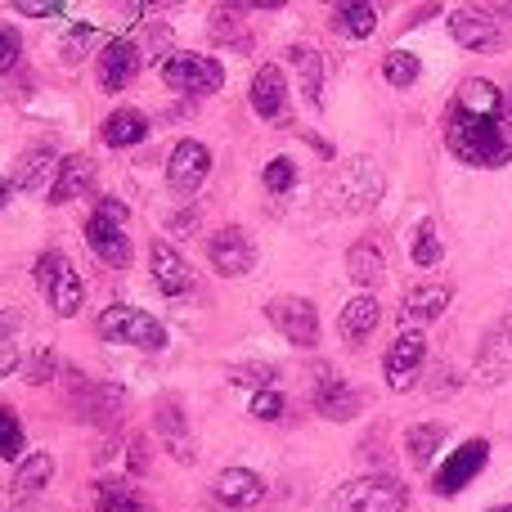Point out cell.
<instances>
[{"label": "cell", "mask_w": 512, "mask_h": 512, "mask_svg": "<svg viewBox=\"0 0 512 512\" xmlns=\"http://www.w3.org/2000/svg\"><path fill=\"white\" fill-rule=\"evenodd\" d=\"M333 32L346 41H369L378 32V9L373 5H333Z\"/></svg>", "instance_id": "obj_30"}, {"label": "cell", "mask_w": 512, "mask_h": 512, "mask_svg": "<svg viewBox=\"0 0 512 512\" xmlns=\"http://www.w3.org/2000/svg\"><path fill=\"white\" fill-rule=\"evenodd\" d=\"M149 140V117L140 108H117L104 117V144L108 149H135Z\"/></svg>", "instance_id": "obj_27"}, {"label": "cell", "mask_w": 512, "mask_h": 512, "mask_svg": "<svg viewBox=\"0 0 512 512\" xmlns=\"http://www.w3.org/2000/svg\"><path fill=\"white\" fill-rule=\"evenodd\" d=\"M59 167H63V158L54 149H32V153H23L18 158V167H14V189L18 194H36V189L45 185V180H54L59 176Z\"/></svg>", "instance_id": "obj_25"}, {"label": "cell", "mask_w": 512, "mask_h": 512, "mask_svg": "<svg viewBox=\"0 0 512 512\" xmlns=\"http://www.w3.org/2000/svg\"><path fill=\"white\" fill-rule=\"evenodd\" d=\"M499 14H508V18H512V5H499Z\"/></svg>", "instance_id": "obj_50"}, {"label": "cell", "mask_w": 512, "mask_h": 512, "mask_svg": "<svg viewBox=\"0 0 512 512\" xmlns=\"http://www.w3.org/2000/svg\"><path fill=\"white\" fill-rule=\"evenodd\" d=\"M409 256H414V265H423V270H432V265H441V256H445V243H441V234H436V225L432 221H423L414 230V243H409Z\"/></svg>", "instance_id": "obj_33"}, {"label": "cell", "mask_w": 512, "mask_h": 512, "mask_svg": "<svg viewBox=\"0 0 512 512\" xmlns=\"http://www.w3.org/2000/svg\"><path fill=\"white\" fill-rule=\"evenodd\" d=\"M36 283L45 288V297H50L54 315L72 319L81 310V301H86V288H81V274L72 270V261L63 252H45L41 261H36Z\"/></svg>", "instance_id": "obj_6"}, {"label": "cell", "mask_w": 512, "mask_h": 512, "mask_svg": "<svg viewBox=\"0 0 512 512\" xmlns=\"http://www.w3.org/2000/svg\"><path fill=\"white\" fill-rule=\"evenodd\" d=\"M265 315H270V324L288 337V346H297V351H315L319 346V310H315V301L274 297L270 306H265Z\"/></svg>", "instance_id": "obj_7"}, {"label": "cell", "mask_w": 512, "mask_h": 512, "mask_svg": "<svg viewBox=\"0 0 512 512\" xmlns=\"http://www.w3.org/2000/svg\"><path fill=\"white\" fill-rule=\"evenodd\" d=\"M508 378H512V315L490 328L481 351H477V382L481 387H504Z\"/></svg>", "instance_id": "obj_14"}, {"label": "cell", "mask_w": 512, "mask_h": 512, "mask_svg": "<svg viewBox=\"0 0 512 512\" xmlns=\"http://www.w3.org/2000/svg\"><path fill=\"white\" fill-rule=\"evenodd\" d=\"M490 512H512V504H499V508H490Z\"/></svg>", "instance_id": "obj_49"}, {"label": "cell", "mask_w": 512, "mask_h": 512, "mask_svg": "<svg viewBox=\"0 0 512 512\" xmlns=\"http://www.w3.org/2000/svg\"><path fill=\"white\" fill-rule=\"evenodd\" d=\"M99 216H113V221H122L126 225V216H131V207L122 203V198H99V207H95Z\"/></svg>", "instance_id": "obj_44"}, {"label": "cell", "mask_w": 512, "mask_h": 512, "mask_svg": "<svg viewBox=\"0 0 512 512\" xmlns=\"http://www.w3.org/2000/svg\"><path fill=\"white\" fill-rule=\"evenodd\" d=\"M95 512H144V499L126 481H95Z\"/></svg>", "instance_id": "obj_32"}, {"label": "cell", "mask_w": 512, "mask_h": 512, "mask_svg": "<svg viewBox=\"0 0 512 512\" xmlns=\"http://www.w3.org/2000/svg\"><path fill=\"white\" fill-rule=\"evenodd\" d=\"M63 378H68V400H72V414L81 418V423H113L117 414H122L126 405V391L117 387V382H90L81 378L77 369H63Z\"/></svg>", "instance_id": "obj_5"}, {"label": "cell", "mask_w": 512, "mask_h": 512, "mask_svg": "<svg viewBox=\"0 0 512 512\" xmlns=\"http://www.w3.org/2000/svg\"><path fill=\"white\" fill-rule=\"evenodd\" d=\"M86 248L95 261L113 265V270H122V265H131V239H126L122 221H113V216H90L86 221Z\"/></svg>", "instance_id": "obj_18"}, {"label": "cell", "mask_w": 512, "mask_h": 512, "mask_svg": "<svg viewBox=\"0 0 512 512\" xmlns=\"http://www.w3.org/2000/svg\"><path fill=\"white\" fill-rule=\"evenodd\" d=\"M140 63H144V54L131 36H113V41H104V50H99V86H104L108 95L126 90L135 77H140Z\"/></svg>", "instance_id": "obj_11"}, {"label": "cell", "mask_w": 512, "mask_h": 512, "mask_svg": "<svg viewBox=\"0 0 512 512\" xmlns=\"http://www.w3.org/2000/svg\"><path fill=\"white\" fill-rule=\"evenodd\" d=\"M50 477H54V454L36 450V454H27V459L14 468L9 490H14V499H36L45 486H50Z\"/></svg>", "instance_id": "obj_28"}, {"label": "cell", "mask_w": 512, "mask_h": 512, "mask_svg": "<svg viewBox=\"0 0 512 512\" xmlns=\"http://www.w3.org/2000/svg\"><path fill=\"white\" fill-rule=\"evenodd\" d=\"M18 328H23V315L18 310H0V342H9Z\"/></svg>", "instance_id": "obj_45"}, {"label": "cell", "mask_w": 512, "mask_h": 512, "mask_svg": "<svg viewBox=\"0 0 512 512\" xmlns=\"http://www.w3.org/2000/svg\"><path fill=\"white\" fill-rule=\"evenodd\" d=\"M54 373H59V360H54L50 346H36L32 360L23 364V378L32 382V387H45V382H54Z\"/></svg>", "instance_id": "obj_40"}, {"label": "cell", "mask_w": 512, "mask_h": 512, "mask_svg": "<svg viewBox=\"0 0 512 512\" xmlns=\"http://www.w3.org/2000/svg\"><path fill=\"white\" fill-rule=\"evenodd\" d=\"M23 369V355H18L14 342H0V378H9V373Z\"/></svg>", "instance_id": "obj_43"}, {"label": "cell", "mask_w": 512, "mask_h": 512, "mask_svg": "<svg viewBox=\"0 0 512 512\" xmlns=\"http://www.w3.org/2000/svg\"><path fill=\"white\" fill-rule=\"evenodd\" d=\"M149 274H153V288L162 292V297H185L189 288H194V270H189V261L171 248L167 239H153L149 248Z\"/></svg>", "instance_id": "obj_17"}, {"label": "cell", "mask_w": 512, "mask_h": 512, "mask_svg": "<svg viewBox=\"0 0 512 512\" xmlns=\"http://www.w3.org/2000/svg\"><path fill=\"white\" fill-rule=\"evenodd\" d=\"M445 149L477 171H495L512 162V117L508 95L486 77H468L445 113Z\"/></svg>", "instance_id": "obj_1"}, {"label": "cell", "mask_w": 512, "mask_h": 512, "mask_svg": "<svg viewBox=\"0 0 512 512\" xmlns=\"http://www.w3.org/2000/svg\"><path fill=\"white\" fill-rule=\"evenodd\" d=\"M423 360H427V337L423 333H400L391 342L387 360H382V373H387V387L391 391H409L414 378L423 373Z\"/></svg>", "instance_id": "obj_15"}, {"label": "cell", "mask_w": 512, "mask_h": 512, "mask_svg": "<svg viewBox=\"0 0 512 512\" xmlns=\"http://www.w3.org/2000/svg\"><path fill=\"white\" fill-rule=\"evenodd\" d=\"M207 261H212L216 274H225V279H239V274H248L252 265H256V243L243 230L225 225V230H216L212 239H207Z\"/></svg>", "instance_id": "obj_12"}, {"label": "cell", "mask_w": 512, "mask_h": 512, "mask_svg": "<svg viewBox=\"0 0 512 512\" xmlns=\"http://www.w3.org/2000/svg\"><path fill=\"white\" fill-rule=\"evenodd\" d=\"M153 427H158L162 445H167L171 454H176V463H194V436H189V423H185V409H180V400H158V409H153Z\"/></svg>", "instance_id": "obj_22"}, {"label": "cell", "mask_w": 512, "mask_h": 512, "mask_svg": "<svg viewBox=\"0 0 512 512\" xmlns=\"http://www.w3.org/2000/svg\"><path fill=\"white\" fill-rule=\"evenodd\" d=\"M14 9L23 18H63V14H68L59 0H14Z\"/></svg>", "instance_id": "obj_42"}, {"label": "cell", "mask_w": 512, "mask_h": 512, "mask_svg": "<svg viewBox=\"0 0 512 512\" xmlns=\"http://www.w3.org/2000/svg\"><path fill=\"white\" fill-rule=\"evenodd\" d=\"M248 99L261 122H288V77H283L279 63H261L256 68Z\"/></svg>", "instance_id": "obj_16"}, {"label": "cell", "mask_w": 512, "mask_h": 512, "mask_svg": "<svg viewBox=\"0 0 512 512\" xmlns=\"http://www.w3.org/2000/svg\"><path fill=\"white\" fill-rule=\"evenodd\" d=\"M486 463H490V441H481V436H472V441H463L459 450L450 454V459L441 463V468L432 472V490L441 499H450V495H459L463 486H472V481L486 472Z\"/></svg>", "instance_id": "obj_8"}, {"label": "cell", "mask_w": 512, "mask_h": 512, "mask_svg": "<svg viewBox=\"0 0 512 512\" xmlns=\"http://www.w3.org/2000/svg\"><path fill=\"white\" fill-rule=\"evenodd\" d=\"M450 301H454V288H445V283H423V288H414L405 297V306H400V324H405V333H418V324L441 319L445 310H450Z\"/></svg>", "instance_id": "obj_21"}, {"label": "cell", "mask_w": 512, "mask_h": 512, "mask_svg": "<svg viewBox=\"0 0 512 512\" xmlns=\"http://www.w3.org/2000/svg\"><path fill=\"white\" fill-rule=\"evenodd\" d=\"M243 18H248V9L216 5L212 9V36H221V41H243Z\"/></svg>", "instance_id": "obj_37"}, {"label": "cell", "mask_w": 512, "mask_h": 512, "mask_svg": "<svg viewBox=\"0 0 512 512\" xmlns=\"http://www.w3.org/2000/svg\"><path fill=\"white\" fill-rule=\"evenodd\" d=\"M162 81H167L176 95H216V90L225 86V68L216 59H207V54H194V50H171L167 59H162Z\"/></svg>", "instance_id": "obj_4"}, {"label": "cell", "mask_w": 512, "mask_h": 512, "mask_svg": "<svg viewBox=\"0 0 512 512\" xmlns=\"http://www.w3.org/2000/svg\"><path fill=\"white\" fill-rule=\"evenodd\" d=\"M508 117H512V90H508Z\"/></svg>", "instance_id": "obj_51"}, {"label": "cell", "mask_w": 512, "mask_h": 512, "mask_svg": "<svg viewBox=\"0 0 512 512\" xmlns=\"http://www.w3.org/2000/svg\"><path fill=\"white\" fill-rule=\"evenodd\" d=\"M207 176H212V153H207L198 140H180L176 149H171V162H167V185L189 198L207 185Z\"/></svg>", "instance_id": "obj_13"}, {"label": "cell", "mask_w": 512, "mask_h": 512, "mask_svg": "<svg viewBox=\"0 0 512 512\" xmlns=\"http://www.w3.org/2000/svg\"><path fill=\"white\" fill-rule=\"evenodd\" d=\"M346 274H351L360 288H373V283L387 279V256L373 239H360L351 252H346Z\"/></svg>", "instance_id": "obj_29"}, {"label": "cell", "mask_w": 512, "mask_h": 512, "mask_svg": "<svg viewBox=\"0 0 512 512\" xmlns=\"http://www.w3.org/2000/svg\"><path fill=\"white\" fill-rule=\"evenodd\" d=\"M261 180H265V189H270L274 198L288 194V189L297 185V162L292 158H270L265 162V171H261Z\"/></svg>", "instance_id": "obj_38"}, {"label": "cell", "mask_w": 512, "mask_h": 512, "mask_svg": "<svg viewBox=\"0 0 512 512\" xmlns=\"http://www.w3.org/2000/svg\"><path fill=\"white\" fill-rule=\"evenodd\" d=\"M99 45V27L95 23H72L68 36H63V59L68 63H81L90 50Z\"/></svg>", "instance_id": "obj_35"}, {"label": "cell", "mask_w": 512, "mask_h": 512, "mask_svg": "<svg viewBox=\"0 0 512 512\" xmlns=\"http://www.w3.org/2000/svg\"><path fill=\"white\" fill-rule=\"evenodd\" d=\"M0 512H59V508H32L27 504V508H0Z\"/></svg>", "instance_id": "obj_48"}, {"label": "cell", "mask_w": 512, "mask_h": 512, "mask_svg": "<svg viewBox=\"0 0 512 512\" xmlns=\"http://www.w3.org/2000/svg\"><path fill=\"white\" fill-rule=\"evenodd\" d=\"M378 319H382V306L369 297V292H360V297H351L342 306V315H337V333H342V342L360 346L364 337L378 328Z\"/></svg>", "instance_id": "obj_24"}, {"label": "cell", "mask_w": 512, "mask_h": 512, "mask_svg": "<svg viewBox=\"0 0 512 512\" xmlns=\"http://www.w3.org/2000/svg\"><path fill=\"white\" fill-rule=\"evenodd\" d=\"M18 59H23V36H18V27L0 23V77H5V72H14Z\"/></svg>", "instance_id": "obj_41"}, {"label": "cell", "mask_w": 512, "mask_h": 512, "mask_svg": "<svg viewBox=\"0 0 512 512\" xmlns=\"http://www.w3.org/2000/svg\"><path fill=\"white\" fill-rule=\"evenodd\" d=\"M409 490L405 481L387 477V472H369V477L342 481L328 499V512H405Z\"/></svg>", "instance_id": "obj_2"}, {"label": "cell", "mask_w": 512, "mask_h": 512, "mask_svg": "<svg viewBox=\"0 0 512 512\" xmlns=\"http://www.w3.org/2000/svg\"><path fill=\"white\" fill-rule=\"evenodd\" d=\"M212 495H216V504L221 508L248 512V508H256L265 499V481L256 477L252 468H225V472H216Z\"/></svg>", "instance_id": "obj_19"}, {"label": "cell", "mask_w": 512, "mask_h": 512, "mask_svg": "<svg viewBox=\"0 0 512 512\" xmlns=\"http://www.w3.org/2000/svg\"><path fill=\"white\" fill-rule=\"evenodd\" d=\"M315 409L328 423H351V418L360 414V391L337 378L333 369H324L319 373V387H315Z\"/></svg>", "instance_id": "obj_20"}, {"label": "cell", "mask_w": 512, "mask_h": 512, "mask_svg": "<svg viewBox=\"0 0 512 512\" xmlns=\"http://www.w3.org/2000/svg\"><path fill=\"white\" fill-rule=\"evenodd\" d=\"M418 72H423V63H418V54H409V50H391L387 59H382V77H387L396 90L414 86Z\"/></svg>", "instance_id": "obj_34"}, {"label": "cell", "mask_w": 512, "mask_h": 512, "mask_svg": "<svg viewBox=\"0 0 512 512\" xmlns=\"http://www.w3.org/2000/svg\"><path fill=\"white\" fill-rule=\"evenodd\" d=\"M288 59H292V68H297V77H301V99L319 113V108H324V54L310 50V45H292Z\"/></svg>", "instance_id": "obj_26"}, {"label": "cell", "mask_w": 512, "mask_h": 512, "mask_svg": "<svg viewBox=\"0 0 512 512\" xmlns=\"http://www.w3.org/2000/svg\"><path fill=\"white\" fill-rule=\"evenodd\" d=\"M0 459H18L23 463V423L9 405H0Z\"/></svg>", "instance_id": "obj_36"}, {"label": "cell", "mask_w": 512, "mask_h": 512, "mask_svg": "<svg viewBox=\"0 0 512 512\" xmlns=\"http://www.w3.org/2000/svg\"><path fill=\"white\" fill-rule=\"evenodd\" d=\"M441 441H445V427L441 423H414L405 432V454L414 468H432V459L441 454Z\"/></svg>", "instance_id": "obj_31"}, {"label": "cell", "mask_w": 512, "mask_h": 512, "mask_svg": "<svg viewBox=\"0 0 512 512\" xmlns=\"http://www.w3.org/2000/svg\"><path fill=\"white\" fill-rule=\"evenodd\" d=\"M450 36L472 54H499L508 45L504 27H499L486 9H454L450 14Z\"/></svg>", "instance_id": "obj_10"}, {"label": "cell", "mask_w": 512, "mask_h": 512, "mask_svg": "<svg viewBox=\"0 0 512 512\" xmlns=\"http://www.w3.org/2000/svg\"><path fill=\"white\" fill-rule=\"evenodd\" d=\"M283 409H288V400H283V391L279 387H261L252 396V405H248V414L252 418H261V423H279L283 418Z\"/></svg>", "instance_id": "obj_39"}, {"label": "cell", "mask_w": 512, "mask_h": 512, "mask_svg": "<svg viewBox=\"0 0 512 512\" xmlns=\"http://www.w3.org/2000/svg\"><path fill=\"white\" fill-rule=\"evenodd\" d=\"M378 194H382V176L369 158L337 171V180L328 185V203H333L337 212H364V207L378 203Z\"/></svg>", "instance_id": "obj_9"}, {"label": "cell", "mask_w": 512, "mask_h": 512, "mask_svg": "<svg viewBox=\"0 0 512 512\" xmlns=\"http://www.w3.org/2000/svg\"><path fill=\"white\" fill-rule=\"evenodd\" d=\"M131 468H140V472L149 468V459H144V441H135V445H131Z\"/></svg>", "instance_id": "obj_46"}, {"label": "cell", "mask_w": 512, "mask_h": 512, "mask_svg": "<svg viewBox=\"0 0 512 512\" xmlns=\"http://www.w3.org/2000/svg\"><path fill=\"white\" fill-rule=\"evenodd\" d=\"M95 189V162L86 158V153H72V158H63L59 176H54L50 185V203L63 207V203H77L81 194H90Z\"/></svg>", "instance_id": "obj_23"}, {"label": "cell", "mask_w": 512, "mask_h": 512, "mask_svg": "<svg viewBox=\"0 0 512 512\" xmlns=\"http://www.w3.org/2000/svg\"><path fill=\"white\" fill-rule=\"evenodd\" d=\"M99 342L108 346H135V351H162L167 346V328H162V319H153L149 310L140 306H108L104 315H99Z\"/></svg>", "instance_id": "obj_3"}, {"label": "cell", "mask_w": 512, "mask_h": 512, "mask_svg": "<svg viewBox=\"0 0 512 512\" xmlns=\"http://www.w3.org/2000/svg\"><path fill=\"white\" fill-rule=\"evenodd\" d=\"M9 189H14V180H5V176H0V207L9 203Z\"/></svg>", "instance_id": "obj_47"}]
</instances>
